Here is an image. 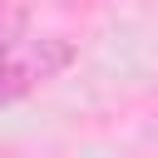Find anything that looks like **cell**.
Returning a JSON list of instances; mask_svg holds the SVG:
<instances>
[{
    "instance_id": "2",
    "label": "cell",
    "mask_w": 158,
    "mask_h": 158,
    "mask_svg": "<svg viewBox=\"0 0 158 158\" xmlns=\"http://www.w3.org/2000/svg\"><path fill=\"white\" fill-rule=\"evenodd\" d=\"M30 30V15H25V5H15V0H0V40H10V35H25Z\"/></svg>"
},
{
    "instance_id": "1",
    "label": "cell",
    "mask_w": 158,
    "mask_h": 158,
    "mask_svg": "<svg viewBox=\"0 0 158 158\" xmlns=\"http://www.w3.org/2000/svg\"><path fill=\"white\" fill-rule=\"evenodd\" d=\"M74 64V44L64 35H10L0 40V109L44 89Z\"/></svg>"
},
{
    "instance_id": "3",
    "label": "cell",
    "mask_w": 158,
    "mask_h": 158,
    "mask_svg": "<svg viewBox=\"0 0 158 158\" xmlns=\"http://www.w3.org/2000/svg\"><path fill=\"white\" fill-rule=\"evenodd\" d=\"M0 158H5V153H0Z\"/></svg>"
}]
</instances>
